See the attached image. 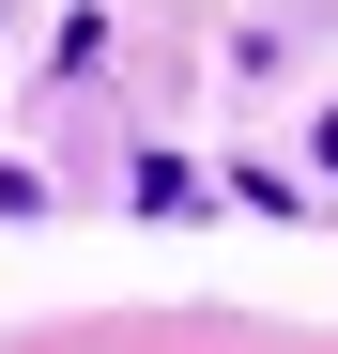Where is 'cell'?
I'll use <instances>...</instances> for the list:
<instances>
[{"mask_svg":"<svg viewBox=\"0 0 338 354\" xmlns=\"http://www.w3.org/2000/svg\"><path fill=\"white\" fill-rule=\"evenodd\" d=\"M323 169H338V108H323Z\"/></svg>","mask_w":338,"mask_h":354,"instance_id":"obj_1","label":"cell"}]
</instances>
